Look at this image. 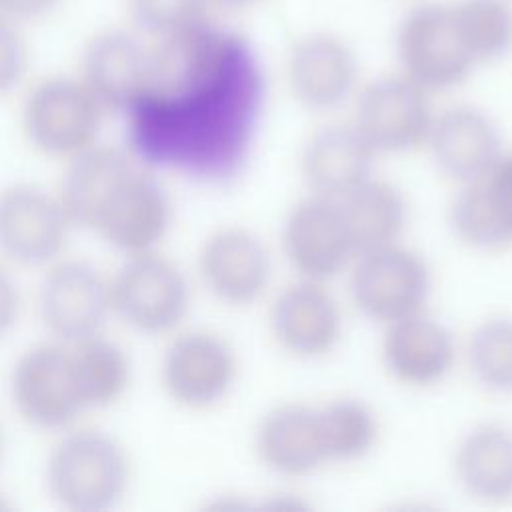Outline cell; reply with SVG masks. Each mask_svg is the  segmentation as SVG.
<instances>
[{
  "label": "cell",
  "instance_id": "cell-1",
  "mask_svg": "<svg viewBox=\"0 0 512 512\" xmlns=\"http://www.w3.org/2000/svg\"><path fill=\"white\" fill-rule=\"evenodd\" d=\"M266 96L256 46L206 18L150 40L144 86L122 112L126 150L154 172L228 186L252 158Z\"/></svg>",
  "mask_w": 512,
  "mask_h": 512
},
{
  "label": "cell",
  "instance_id": "cell-2",
  "mask_svg": "<svg viewBox=\"0 0 512 512\" xmlns=\"http://www.w3.org/2000/svg\"><path fill=\"white\" fill-rule=\"evenodd\" d=\"M46 484L64 510H114L130 484L128 452L104 430L68 428L48 456Z\"/></svg>",
  "mask_w": 512,
  "mask_h": 512
},
{
  "label": "cell",
  "instance_id": "cell-3",
  "mask_svg": "<svg viewBox=\"0 0 512 512\" xmlns=\"http://www.w3.org/2000/svg\"><path fill=\"white\" fill-rule=\"evenodd\" d=\"M398 72L432 96L462 86L478 68L450 2L422 0L410 6L394 30Z\"/></svg>",
  "mask_w": 512,
  "mask_h": 512
},
{
  "label": "cell",
  "instance_id": "cell-4",
  "mask_svg": "<svg viewBox=\"0 0 512 512\" xmlns=\"http://www.w3.org/2000/svg\"><path fill=\"white\" fill-rule=\"evenodd\" d=\"M110 294L112 314L146 336L178 330L192 304L188 276L158 250L124 256L110 278Z\"/></svg>",
  "mask_w": 512,
  "mask_h": 512
},
{
  "label": "cell",
  "instance_id": "cell-5",
  "mask_svg": "<svg viewBox=\"0 0 512 512\" xmlns=\"http://www.w3.org/2000/svg\"><path fill=\"white\" fill-rule=\"evenodd\" d=\"M104 114L80 76H48L28 92L22 126L36 150L70 160L98 144Z\"/></svg>",
  "mask_w": 512,
  "mask_h": 512
},
{
  "label": "cell",
  "instance_id": "cell-6",
  "mask_svg": "<svg viewBox=\"0 0 512 512\" xmlns=\"http://www.w3.org/2000/svg\"><path fill=\"white\" fill-rule=\"evenodd\" d=\"M350 268L352 302L368 320L386 326L426 310L434 286L432 268L404 242L358 254Z\"/></svg>",
  "mask_w": 512,
  "mask_h": 512
},
{
  "label": "cell",
  "instance_id": "cell-7",
  "mask_svg": "<svg viewBox=\"0 0 512 512\" xmlns=\"http://www.w3.org/2000/svg\"><path fill=\"white\" fill-rule=\"evenodd\" d=\"M434 116L432 94L396 70L360 84L350 122L380 156L426 148Z\"/></svg>",
  "mask_w": 512,
  "mask_h": 512
},
{
  "label": "cell",
  "instance_id": "cell-8",
  "mask_svg": "<svg viewBox=\"0 0 512 512\" xmlns=\"http://www.w3.org/2000/svg\"><path fill=\"white\" fill-rule=\"evenodd\" d=\"M172 218L174 204L158 172L134 162L112 188L92 232L124 256L144 254L158 250Z\"/></svg>",
  "mask_w": 512,
  "mask_h": 512
},
{
  "label": "cell",
  "instance_id": "cell-9",
  "mask_svg": "<svg viewBox=\"0 0 512 512\" xmlns=\"http://www.w3.org/2000/svg\"><path fill=\"white\" fill-rule=\"evenodd\" d=\"M10 398L24 422L38 430H68L86 412L64 342L24 350L10 372Z\"/></svg>",
  "mask_w": 512,
  "mask_h": 512
},
{
  "label": "cell",
  "instance_id": "cell-10",
  "mask_svg": "<svg viewBox=\"0 0 512 512\" xmlns=\"http://www.w3.org/2000/svg\"><path fill=\"white\" fill-rule=\"evenodd\" d=\"M160 380L178 406L210 410L232 392L238 380V354L218 332L184 330L168 342L162 354Z\"/></svg>",
  "mask_w": 512,
  "mask_h": 512
},
{
  "label": "cell",
  "instance_id": "cell-11",
  "mask_svg": "<svg viewBox=\"0 0 512 512\" xmlns=\"http://www.w3.org/2000/svg\"><path fill=\"white\" fill-rule=\"evenodd\" d=\"M280 242L298 278L330 282L356 258L340 202L312 192L286 212Z\"/></svg>",
  "mask_w": 512,
  "mask_h": 512
},
{
  "label": "cell",
  "instance_id": "cell-12",
  "mask_svg": "<svg viewBox=\"0 0 512 512\" xmlns=\"http://www.w3.org/2000/svg\"><path fill=\"white\" fill-rule=\"evenodd\" d=\"M38 310L58 342L100 334L112 316L110 278L84 260H56L40 282Z\"/></svg>",
  "mask_w": 512,
  "mask_h": 512
},
{
  "label": "cell",
  "instance_id": "cell-13",
  "mask_svg": "<svg viewBox=\"0 0 512 512\" xmlns=\"http://www.w3.org/2000/svg\"><path fill=\"white\" fill-rule=\"evenodd\" d=\"M286 80L300 106L310 112H332L354 100L360 88V60L340 34L314 30L290 46Z\"/></svg>",
  "mask_w": 512,
  "mask_h": 512
},
{
  "label": "cell",
  "instance_id": "cell-14",
  "mask_svg": "<svg viewBox=\"0 0 512 512\" xmlns=\"http://www.w3.org/2000/svg\"><path fill=\"white\" fill-rule=\"evenodd\" d=\"M268 328L286 354L318 360L332 354L342 342L344 312L328 282L296 276L274 296Z\"/></svg>",
  "mask_w": 512,
  "mask_h": 512
},
{
  "label": "cell",
  "instance_id": "cell-15",
  "mask_svg": "<svg viewBox=\"0 0 512 512\" xmlns=\"http://www.w3.org/2000/svg\"><path fill=\"white\" fill-rule=\"evenodd\" d=\"M72 224L58 194L36 184L0 190V254L18 266H50L60 260Z\"/></svg>",
  "mask_w": 512,
  "mask_h": 512
},
{
  "label": "cell",
  "instance_id": "cell-16",
  "mask_svg": "<svg viewBox=\"0 0 512 512\" xmlns=\"http://www.w3.org/2000/svg\"><path fill=\"white\" fill-rule=\"evenodd\" d=\"M204 288L230 308L256 304L272 282V254L250 228L222 226L208 234L198 252Z\"/></svg>",
  "mask_w": 512,
  "mask_h": 512
},
{
  "label": "cell",
  "instance_id": "cell-17",
  "mask_svg": "<svg viewBox=\"0 0 512 512\" xmlns=\"http://www.w3.org/2000/svg\"><path fill=\"white\" fill-rule=\"evenodd\" d=\"M380 342V360L388 376L406 388H432L454 370L458 342L452 328L428 310L390 322Z\"/></svg>",
  "mask_w": 512,
  "mask_h": 512
},
{
  "label": "cell",
  "instance_id": "cell-18",
  "mask_svg": "<svg viewBox=\"0 0 512 512\" xmlns=\"http://www.w3.org/2000/svg\"><path fill=\"white\" fill-rule=\"evenodd\" d=\"M426 148L436 168L458 186L484 178L506 150L496 120L472 104L436 112Z\"/></svg>",
  "mask_w": 512,
  "mask_h": 512
},
{
  "label": "cell",
  "instance_id": "cell-19",
  "mask_svg": "<svg viewBox=\"0 0 512 512\" xmlns=\"http://www.w3.org/2000/svg\"><path fill=\"white\" fill-rule=\"evenodd\" d=\"M150 64V40L136 30L94 34L80 58V80L106 112L122 114L140 94Z\"/></svg>",
  "mask_w": 512,
  "mask_h": 512
},
{
  "label": "cell",
  "instance_id": "cell-20",
  "mask_svg": "<svg viewBox=\"0 0 512 512\" xmlns=\"http://www.w3.org/2000/svg\"><path fill=\"white\" fill-rule=\"evenodd\" d=\"M254 452L282 478H306L326 464L316 404L282 402L268 408L254 428Z\"/></svg>",
  "mask_w": 512,
  "mask_h": 512
},
{
  "label": "cell",
  "instance_id": "cell-21",
  "mask_svg": "<svg viewBox=\"0 0 512 512\" xmlns=\"http://www.w3.org/2000/svg\"><path fill=\"white\" fill-rule=\"evenodd\" d=\"M378 154L352 122H334L308 136L300 152V174L312 194L342 200L370 176Z\"/></svg>",
  "mask_w": 512,
  "mask_h": 512
},
{
  "label": "cell",
  "instance_id": "cell-22",
  "mask_svg": "<svg viewBox=\"0 0 512 512\" xmlns=\"http://www.w3.org/2000/svg\"><path fill=\"white\" fill-rule=\"evenodd\" d=\"M460 488L484 504L512 500V428L502 422H478L456 442L452 456Z\"/></svg>",
  "mask_w": 512,
  "mask_h": 512
},
{
  "label": "cell",
  "instance_id": "cell-23",
  "mask_svg": "<svg viewBox=\"0 0 512 512\" xmlns=\"http://www.w3.org/2000/svg\"><path fill=\"white\" fill-rule=\"evenodd\" d=\"M338 202L356 256L402 242L410 210L396 184L370 176Z\"/></svg>",
  "mask_w": 512,
  "mask_h": 512
},
{
  "label": "cell",
  "instance_id": "cell-24",
  "mask_svg": "<svg viewBox=\"0 0 512 512\" xmlns=\"http://www.w3.org/2000/svg\"><path fill=\"white\" fill-rule=\"evenodd\" d=\"M68 162L58 198L72 228L92 232L112 188L136 160L128 150L96 144Z\"/></svg>",
  "mask_w": 512,
  "mask_h": 512
},
{
  "label": "cell",
  "instance_id": "cell-25",
  "mask_svg": "<svg viewBox=\"0 0 512 512\" xmlns=\"http://www.w3.org/2000/svg\"><path fill=\"white\" fill-rule=\"evenodd\" d=\"M66 346L86 410L108 408L124 396L132 366L126 350L118 342L100 332Z\"/></svg>",
  "mask_w": 512,
  "mask_h": 512
},
{
  "label": "cell",
  "instance_id": "cell-26",
  "mask_svg": "<svg viewBox=\"0 0 512 512\" xmlns=\"http://www.w3.org/2000/svg\"><path fill=\"white\" fill-rule=\"evenodd\" d=\"M318 408V426L326 464H352L366 458L378 444L380 420L362 398L340 396Z\"/></svg>",
  "mask_w": 512,
  "mask_h": 512
},
{
  "label": "cell",
  "instance_id": "cell-27",
  "mask_svg": "<svg viewBox=\"0 0 512 512\" xmlns=\"http://www.w3.org/2000/svg\"><path fill=\"white\" fill-rule=\"evenodd\" d=\"M450 6L478 68L512 52V0H450Z\"/></svg>",
  "mask_w": 512,
  "mask_h": 512
},
{
  "label": "cell",
  "instance_id": "cell-28",
  "mask_svg": "<svg viewBox=\"0 0 512 512\" xmlns=\"http://www.w3.org/2000/svg\"><path fill=\"white\" fill-rule=\"evenodd\" d=\"M472 378L492 394H512V316H488L466 342Z\"/></svg>",
  "mask_w": 512,
  "mask_h": 512
},
{
  "label": "cell",
  "instance_id": "cell-29",
  "mask_svg": "<svg viewBox=\"0 0 512 512\" xmlns=\"http://www.w3.org/2000/svg\"><path fill=\"white\" fill-rule=\"evenodd\" d=\"M208 0H128V14L134 30L156 40L210 18Z\"/></svg>",
  "mask_w": 512,
  "mask_h": 512
},
{
  "label": "cell",
  "instance_id": "cell-30",
  "mask_svg": "<svg viewBox=\"0 0 512 512\" xmlns=\"http://www.w3.org/2000/svg\"><path fill=\"white\" fill-rule=\"evenodd\" d=\"M488 210L506 242L512 246V150H504L490 172L478 180Z\"/></svg>",
  "mask_w": 512,
  "mask_h": 512
},
{
  "label": "cell",
  "instance_id": "cell-31",
  "mask_svg": "<svg viewBox=\"0 0 512 512\" xmlns=\"http://www.w3.org/2000/svg\"><path fill=\"white\" fill-rule=\"evenodd\" d=\"M22 24L0 14V96L12 92L28 70V44Z\"/></svg>",
  "mask_w": 512,
  "mask_h": 512
},
{
  "label": "cell",
  "instance_id": "cell-32",
  "mask_svg": "<svg viewBox=\"0 0 512 512\" xmlns=\"http://www.w3.org/2000/svg\"><path fill=\"white\" fill-rule=\"evenodd\" d=\"M20 314V290L6 266L0 264V338L16 324Z\"/></svg>",
  "mask_w": 512,
  "mask_h": 512
},
{
  "label": "cell",
  "instance_id": "cell-33",
  "mask_svg": "<svg viewBox=\"0 0 512 512\" xmlns=\"http://www.w3.org/2000/svg\"><path fill=\"white\" fill-rule=\"evenodd\" d=\"M62 0H0V14L16 20L18 24L34 22L60 6Z\"/></svg>",
  "mask_w": 512,
  "mask_h": 512
},
{
  "label": "cell",
  "instance_id": "cell-34",
  "mask_svg": "<svg viewBox=\"0 0 512 512\" xmlns=\"http://www.w3.org/2000/svg\"><path fill=\"white\" fill-rule=\"evenodd\" d=\"M212 8H222V10H248L264 0H208Z\"/></svg>",
  "mask_w": 512,
  "mask_h": 512
},
{
  "label": "cell",
  "instance_id": "cell-35",
  "mask_svg": "<svg viewBox=\"0 0 512 512\" xmlns=\"http://www.w3.org/2000/svg\"><path fill=\"white\" fill-rule=\"evenodd\" d=\"M10 508V504L8 502H4L2 498H0V510H8Z\"/></svg>",
  "mask_w": 512,
  "mask_h": 512
},
{
  "label": "cell",
  "instance_id": "cell-36",
  "mask_svg": "<svg viewBox=\"0 0 512 512\" xmlns=\"http://www.w3.org/2000/svg\"><path fill=\"white\" fill-rule=\"evenodd\" d=\"M0 454H2V428H0Z\"/></svg>",
  "mask_w": 512,
  "mask_h": 512
}]
</instances>
